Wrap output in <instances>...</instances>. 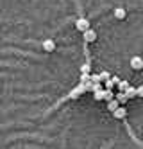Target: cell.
<instances>
[{"label": "cell", "instance_id": "6da1fadb", "mask_svg": "<svg viewBox=\"0 0 143 149\" xmlns=\"http://www.w3.org/2000/svg\"><path fill=\"white\" fill-rule=\"evenodd\" d=\"M86 92V84H82V83H79V84H77V86L66 95V99H77V97H81V95Z\"/></svg>", "mask_w": 143, "mask_h": 149}, {"label": "cell", "instance_id": "7a4b0ae2", "mask_svg": "<svg viewBox=\"0 0 143 149\" xmlns=\"http://www.w3.org/2000/svg\"><path fill=\"white\" fill-rule=\"evenodd\" d=\"M131 68L141 70L143 68V58L141 56H133V58H131Z\"/></svg>", "mask_w": 143, "mask_h": 149}, {"label": "cell", "instance_id": "3957f363", "mask_svg": "<svg viewBox=\"0 0 143 149\" xmlns=\"http://www.w3.org/2000/svg\"><path fill=\"white\" fill-rule=\"evenodd\" d=\"M113 117L118 120H125V117H127V110H125V106H118V108L113 111Z\"/></svg>", "mask_w": 143, "mask_h": 149}, {"label": "cell", "instance_id": "277c9868", "mask_svg": "<svg viewBox=\"0 0 143 149\" xmlns=\"http://www.w3.org/2000/svg\"><path fill=\"white\" fill-rule=\"evenodd\" d=\"M75 27L81 31V33H84V31H88V29H91L90 27V22H88V18H79L75 22Z\"/></svg>", "mask_w": 143, "mask_h": 149}, {"label": "cell", "instance_id": "5b68a950", "mask_svg": "<svg viewBox=\"0 0 143 149\" xmlns=\"http://www.w3.org/2000/svg\"><path fill=\"white\" fill-rule=\"evenodd\" d=\"M43 50H47V52H52V50H56V41L54 40H43Z\"/></svg>", "mask_w": 143, "mask_h": 149}, {"label": "cell", "instance_id": "8992f818", "mask_svg": "<svg viewBox=\"0 0 143 149\" xmlns=\"http://www.w3.org/2000/svg\"><path fill=\"white\" fill-rule=\"evenodd\" d=\"M84 40L88 41V43H91V41H95L97 40V33H95V31L93 29H88V31H84Z\"/></svg>", "mask_w": 143, "mask_h": 149}, {"label": "cell", "instance_id": "52a82bcc", "mask_svg": "<svg viewBox=\"0 0 143 149\" xmlns=\"http://www.w3.org/2000/svg\"><path fill=\"white\" fill-rule=\"evenodd\" d=\"M115 18L116 20H125L127 18V11H125L124 7H116L115 9Z\"/></svg>", "mask_w": 143, "mask_h": 149}, {"label": "cell", "instance_id": "ba28073f", "mask_svg": "<svg viewBox=\"0 0 143 149\" xmlns=\"http://www.w3.org/2000/svg\"><path fill=\"white\" fill-rule=\"evenodd\" d=\"M115 99L118 101V104H120V106H124V104L127 102V97H125V93H124V92H118V93L115 95Z\"/></svg>", "mask_w": 143, "mask_h": 149}, {"label": "cell", "instance_id": "9c48e42d", "mask_svg": "<svg viewBox=\"0 0 143 149\" xmlns=\"http://www.w3.org/2000/svg\"><path fill=\"white\" fill-rule=\"evenodd\" d=\"M124 93H125L127 101H129V99H133V97H136V86H129V88H127Z\"/></svg>", "mask_w": 143, "mask_h": 149}, {"label": "cell", "instance_id": "30bf717a", "mask_svg": "<svg viewBox=\"0 0 143 149\" xmlns=\"http://www.w3.org/2000/svg\"><path fill=\"white\" fill-rule=\"evenodd\" d=\"M116 86H118V90H120V92H125V90L131 86V84H129V81H125V79H120V83L116 84Z\"/></svg>", "mask_w": 143, "mask_h": 149}, {"label": "cell", "instance_id": "8fae6325", "mask_svg": "<svg viewBox=\"0 0 143 149\" xmlns=\"http://www.w3.org/2000/svg\"><path fill=\"white\" fill-rule=\"evenodd\" d=\"M118 106H120V104H118V101H116V99H113V101H109V102H107V110L113 113V111L118 108Z\"/></svg>", "mask_w": 143, "mask_h": 149}, {"label": "cell", "instance_id": "7c38bea8", "mask_svg": "<svg viewBox=\"0 0 143 149\" xmlns=\"http://www.w3.org/2000/svg\"><path fill=\"white\" fill-rule=\"evenodd\" d=\"M104 93H106V90L95 92V93H93V99H95V101H104Z\"/></svg>", "mask_w": 143, "mask_h": 149}, {"label": "cell", "instance_id": "4fadbf2b", "mask_svg": "<svg viewBox=\"0 0 143 149\" xmlns=\"http://www.w3.org/2000/svg\"><path fill=\"white\" fill-rule=\"evenodd\" d=\"M113 99H115L113 90H106V93H104V101H106V102H109V101H113Z\"/></svg>", "mask_w": 143, "mask_h": 149}, {"label": "cell", "instance_id": "5bb4252c", "mask_svg": "<svg viewBox=\"0 0 143 149\" xmlns=\"http://www.w3.org/2000/svg\"><path fill=\"white\" fill-rule=\"evenodd\" d=\"M90 83H102V79L98 74H90Z\"/></svg>", "mask_w": 143, "mask_h": 149}, {"label": "cell", "instance_id": "9a60e30c", "mask_svg": "<svg viewBox=\"0 0 143 149\" xmlns=\"http://www.w3.org/2000/svg\"><path fill=\"white\" fill-rule=\"evenodd\" d=\"M81 72H82V74H91V67H90V63H84V65L81 67Z\"/></svg>", "mask_w": 143, "mask_h": 149}, {"label": "cell", "instance_id": "2e32d148", "mask_svg": "<svg viewBox=\"0 0 143 149\" xmlns=\"http://www.w3.org/2000/svg\"><path fill=\"white\" fill-rule=\"evenodd\" d=\"M104 83V86H106V90H113V86H115V84L111 83V77H109V79H106V81H102Z\"/></svg>", "mask_w": 143, "mask_h": 149}, {"label": "cell", "instance_id": "e0dca14e", "mask_svg": "<svg viewBox=\"0 0 143 149\" xmlns=\"http://www.w3.org/2000/svg\"><path fill=\"white\" fill-rule=\"evenodd\" d=\"M81 83H82V84L90 83V74H81Z\"/></svg>", "mask_w": 143, "mask_h": 149}, {"label": "cell", "instance_id": "ac0fdd59", "mask_svg": "<svg viewBox=\"0 0 143 149\" xmlns=\"http://www.w3.org/2000/svg\"><path fill=\"white\" fill-rule=\"evenodd\" d=\"M98 76H100V79H102V81H106V79H109V77H111V76H109V72H106V70H104V72H100Z\"/></svg>", "mask_w": 143, "mask_h": 149}, {"label": "cell", "instance_id": "d6986e66", "mask_svg": "<svg viewBox=\"0 0 143 149\" xmlns=\"http://www.w3.org/2000/svg\"><path fill=\"white\" fill-rule=\"evenodd\" d=\"M136 97H143V84H140L136 88Z\"/></svg>", "mask_w": 143, "mask_h": 149}, {"label": "cell", "instance_id": "ffe728a7", "mask_svg": "<svg viewBox=\"0 0 143 149\" xmlns=\"http://www.w3.org/2000/svg\"><path fill=\"white\" fill-rule=\"evenodd\" d=\"M111 83H113V84H118V83H120V77H118V76H113V77H111Z\"/></svg>", "mask_w": 143, "mask_h": 149}]
</instances>
